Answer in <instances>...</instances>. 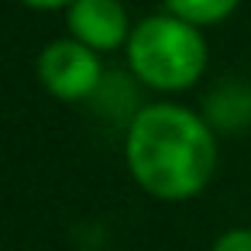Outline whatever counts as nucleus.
Instances as JSON below:
<instances>
[{"instance_id":"obj_1","label":"nucleus","mask_w":251,"mask_h":251,"mask_svg":"<svg viewBox=\"0 0 251 251\" xmlns=\"http://www.w3.org/2000/svg\"><path fill=\"white\" fill-rule=\"evenodd\" d=\"M217 158V127L182 103H148L127 121V172L155 200H193L210 186Z\"/></svg>"},{"instance_id":"obj_4","label":"nucleus","mask_w":251,"mask_h":251,"mask_svg":"<svg viewBox=\"0 0 251 251\" xmlns=\"http://www.w3.org/2000/svg\"><path fill=\"white\" fill-rule=\"evenodd\" d=\"M66 28L73 38L97 52H114L131 38V18L121 0H73L66 7Z\"/></svg>"},{"instance_id":"obj_2","label":"nucleus","mask_w":251,"mask_h":251,"mask_svg":"<svg viewBox=\"0 0 251 251\" xmlns=\"http://www.w3.org/2000/svg\"><path fill=\"white\" fill-rule=\"evenodd\" d=\"M124 52H127V69L134 73V79L162 93L189 90L203 76L210 59V49L200 28L176 18L172 11L138 21L131 28Z\"/></svg>"},{"instance_id":"obj_3","label":"nucleus","mask_w":251,"mask_h":251,"mask_svg":"<svg viewBox=\"0 0 251 251\" xmlns=\"http://www.w3.org/2000/svg\"><path fill=\"white\" fill-rule=\"evenodd\" d=\"M38 79L42 86L66 103H79L100 93L103 83V66L97 49L83 45L79 38H55L42 49L38 55Z\"/></svg>"},{"instance_id":"obj_5","label":"nucleus","mask_w":251,"mask_h":251,"mask_svg":"<svg viewBox=\"0 0 251 251\" xmlns=\"http://www.w3.org/2000/svg\"><path fill=\"white\" fill-rule=\"evenodd\" d=\"M203 117L217 131H241L251 124V83L224 79L206 93Z\"/></svg>"},{"instance_id":"obj_8","label":"nucleus","mask_w":251,"mask_h":251,"mask_svg":"<svg viewBox=\"0 0 251 251\" xmlns=\"http://www.w3.org/2000/svg\"><path fill=\"white\" fill-rule=\"evenodd\" d=\"M21 4H28L35 11H59V7H69L73 0H21Z\"/></svg>"},{"instance_id":"obj_6","label":"nucleus","mask_w":251,"mask_h":251,"mask_svg":"<svg viewBox=\"0 0 251 251\" xmlns=\"http://www.w3.org/2000/svg\"><path fill=\"white\" fill-rule=\"evenodd\" d=\"M237 7H241V0H165V11H172L176 18H182V21L196 25V28L220 25Z\"/></svg>"},{"instance_id":"obj_7","label":"nucleus","mask_w":251,"mask_h":251,"mask_svg":"<svg viewBox=\"0 0 251 251\" xmlns=\"http://www.w3.org/2000/svg\"><path fill=\"white\" fill-rule=\"evenodd\" d=\"M210 251H251V227H230L224 230Z\"/></svg>"}]
</instances>
